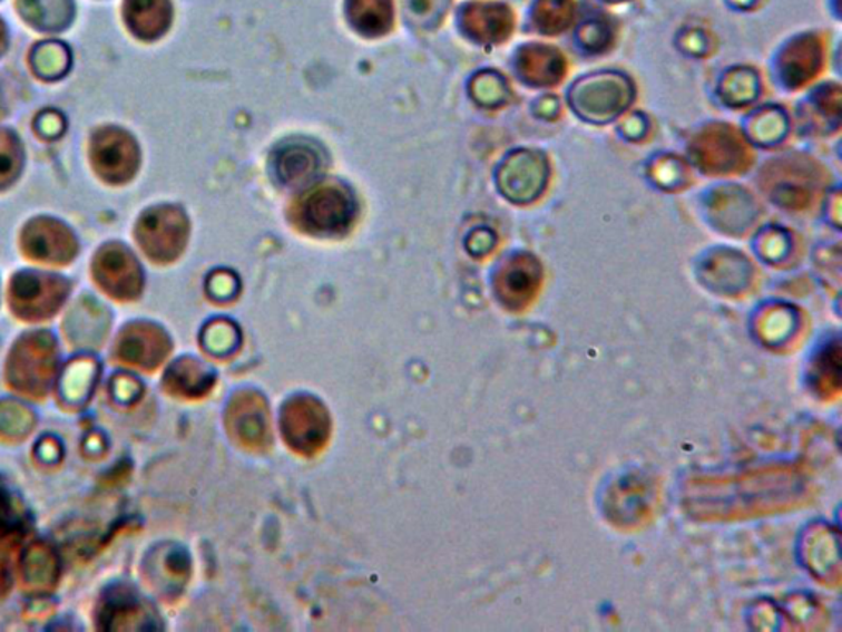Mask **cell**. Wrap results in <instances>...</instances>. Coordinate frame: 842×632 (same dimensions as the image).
Wrapping results in <instances>:
<instances>
[{
  "mask_svg": "<svg viewBox=\"0 0 842 632\" xmlns=\"http://www.w3.org/2000/svg\"><path fill=\"white\" fill-rule=\"evenodd\" d=\"M696 165L707 174H741L752 154L744 137L730 126H711L692 145Z\"/></svg>",
  "mask_w": 842,
  "mask_h": 632,
  "instance_id": "obj_1",
  "label": "cell"
},
{
  "mask_svg": "<svg viewBox=\"0 0 842 632\" xmlns=\"http://www.w3.org/2000/svg\"><path fill=\"white\" fill-rule=\"evenodd\" d=\"M634 98L630 82L619 75H597L582 79L572 88L571 105L585 119L613 120Z\"/></svg>",
  "mask_w": 842,
  "mask_h": 632,
  "instance_id": "obj_2",
  "label": "cell"
},
{
  "mask_svg": "<svg viewBox=\"0 0 842 632\" xmlns=\"http://www.w3.org/2000/svg\"><path fill=\"white\" fill-rule=\"evenodd\" d=\"M186 217L182 211L161 206L147 211L139 221L137 236L150 257L167 262L182 252L186 241Z\"/></svg>",
  "mask_w": 842,
  "mask_h": 632,
  "instance_id": "obj_3",
  "label": "cell"
},
{
  "mask_svg": "<svg viewBox=\"0 0 842 632\" xmlns=\"http://www.w3.org/2000/svg\"><path fill=\"white\" fill-rule=\"evenodd\" d=\"M354 211V202L346 189L336 185H324L303 202L300 216L302 223L313 233L334 234L347 230Z\"/></svg>",
  "mask_w": 842,
  "mask_h": 632,
  "instance_id": "obj_4",
  "label": "cell"
},
{
  "mask_svg": "<svg viewBox=\"0 0 842 632\" xmlns=\"http://www.w3.org/2000/svg\"><path fill=\"white\" fill-rule=\"evenodd\" d=\"M91 155L98 174L110 183L127 182L139 167V148L124 130L106 129L96 134Z\"/></svg>",
  "mask_w": 842,
  "mask_h": 632,
  "instance_id": "obj_5",
  "label": "cell"
},
{
  "mask_svg": "<svg viewBox=\"0 0 842 632\" xmlns=\"http://www.w3.org/2000/svg\"><path fill=\"white\" fill-rule=\"evenodd\" d=\"M68 295V283L53 275L26 272L12 282V307L26 318H47Z\"/></svg>",
  "mask_w": 842,
  "mask_h": 632,
  "instance_id": "obj_6",
  "label": "cell"
},
{
  "mask_svg": "<svg viewBox=\"0 0 842 632\" xmlns=\"http://www.w3.org/2000/svg\"><path fill=\"white\" fill-rule=\"evenodd\" d=\"M547 179V164L540 155L517 152L500 168L499 185L512 202L526 203L537 198Z\"/></svg>",
  "mask_w": 842,
  "mask_h": 632,
  "instance_id": "obj_7",
  "label": "cell"
},
{
  "mask_svg": "<svg viewBox=\"0 0 842 632\" xmlns=\"http://www.w3.org/2000/svg\"><path fill=\"white\" fill-rule=\"evenodd\" d=\"M12 378L26 390L43 389L50 381L55 364L53 341L45 333L30 334L12 358Z\"/></svg>",
  "mask_w": 842,
  "mask_h": 632,
  "instance_id": "obj_8",
  "label": "cell"
},
{
  "mask_svg": "<svg viewBox=\"0 0 842 632\" xmlns=\"http://www.w3.org/2000/svg\"><path fill=\"white\" fill-rule=\"evenodd\" d=\"M96 275L107 292L120 299H133L140 292L141 274L139 264L126 247L110 244L96 259Z\"/></svg>",
  "mask_w": 842,
  "mask_h": 632,
  "instance_id": "obj_9",
  "label": "cell"
},
{
  "mask_svg": "<svg viewBox=\"0 0 842 632\" xmlns=\"http://www.w3.org/2000/svg\"><path fill=\"white\" fill-rule=\"evenodd\" d=\"M23 247L32 257L47 262H68L76 254L71 231L58 221L41 217L23 231Z\"/></svg>",
  "mask_w": 842,
  "mask_h": 632,
  "instance_id": "obj_10",
  "label": "cell"
},
{
  "mask_svg": "<svg viewBox=\"0 0 842 632\" xmlns=\"http://www.w3.org/2000/svg\"><path fill=\"white\" fill-rule=\"evenodd\" d=\"M324 412L321 407H313L312 402L306 399L298 400L288 407L285 414V420L282 427H285L286 437L292 441L293 447L298 450L312 451L313 448L323 444L324 435Z\"/></svg>",
  "mask_w": 842,
  "mask_h": 632,
  "instance_id": "obj_11",
  "label": "cell"
},
{
  "mask_svg": "<svg viewBox=\"0 0 842 632\" xmlns=\"http://www.w3.org/2000/svg\"><path fill=\"white\" fill-rule=\"evenodd\" d=\"M821 57H823V48H821L820 38L814 36L796 38L780 58L782 78L792 88L805 85L820 70Z\"/></svg>",
  "mask_w": 842,
  "mask_h": 632,
  "instance_id": "obj_12",
  "label": "cell"
},
{
  "mask_svg": "<svg viewBox=\"0 0 842 632\" xmlns=\"http://www.w3.org/2000/svg\"><path fill=\"white\" fill-rule=\"evenodd\" d=\"M466 32L478 41H503L512 32V12L502 3H472L462 16Z\"/></svg>",
  "mask_w": 842,
  "mask_h": 632,
  "instance_id": "obj_13",
  "label": "cell"
},
{
  "mask_svg": "<svg viewBox=\"0 0 842 632\" xmlns=\"http://www.w3.org/2000/svg\"><path fill=\"white\" fill-rule=\"evenodd\" d=\"M540 265L530 255H517L499 275V295L506 305H526L540 283Z\"/></svg>",
  "mask_w": 842,
  "mask_h": 632,
  "instance_id": "obj_14",
  "label": "cell"
},
{
  "mask_svg": "<svg viewBox=\"0 0 842 632\" xmlns=\"http://www.w3.org/2000/svg\"><path fill=\"white\" fill-rule=\"evenodd\" d=\"M519 71L533 85H555L566 71L565 58L557 48L547 45H530L519 55Z\"/></svg>",
  "mask_w": 842,
  "mask_h": 632,
  "instance_id": "obj_15",
  "label": "cell"
},
{
  "mask_svg": "<svg viewBox=\"0 0 842 632\" xmlns=\"http://www.w3.org/2000/svg\"><path fill=\"white\" fill-rule=\"evenodd\" d=\"M275 174L288 186H302L312 182L320 171V157L306 145H286L275 155Z\"/></svg>",
  "mask_w": 842,
  "mask_h": 632,
  "instance_id": "obj_16",
  "label": "cell"
},
{
  "mask_svg": "<svg viewBox=\"0 0 842 632\" xmlns=\"http://www.w3.org/2000/svg\"><path fill=\"white\" fill-rule=\"evenodd\" d=\"M168 0H127L126 19L130 30L144 40H155L170 26Z\"/></svg>",
  "mask_w": 842,
  "mask_h": 632,
  "instance_id": "obj_17",
  "label": "cell"
},
{
  "mask_svg": "<svg viewBox=\"0 0 842 632\" xmlns=\"http://www.w3.org/2000/svg\"><path fill=\"white\" fill-rule=\"evenodd\" d=\"M167 341L164 334L154 327L139 324V327L129 328L120 341V354L130 362H139L144 366H154L164 358L167 350Z\"/></svg>",
  "mask_w": 842,
  "mask_h": 632,
  "instance_id": "obj_18",
  "label": "cell"
},
{
  "mask_svg": "<svg viewBox=\"0 0 842 632\" xmlns=\"http://www.w3.org/2000/svg\"><path fill=\"white\" fill-rule=\"evenodd\" d=\"M352 26L365 36H381L392 23L390 0H350Z\"/></svg>",
  "mask_w": 842,
  "mask_h": 632,
  "instance_id": "obj_19",
  "label": "cell"
},
{
  "mask_svg": "<svg viewBox=\"0 0 842 632\" xmlns=\"http://www.w3.org/2000/svg\"><path fill=\"white\" fill-rule=\"evenodd\" d=\"M26 20L37 29L60 30L71 19V0H20Z\"/></svg>",
  "mask_w": 842,
  "mask_h": 632,
  "instance_id": "obj_20",
  "label": "cell"
},
{
  "mask_svg": "<svg viewBox=\"0 0 842 632\" xmlns=\"http://www.w3.org/2000/svg\"><path fill=\"white\" fill-rule=\"evenodd\" d=\"M575 16L572 0H538L533 22L545 33H558L571 23Z\"/></svg>",
  "mask_w": 842,
  "mask_h": 632,
  "instance_id": "obj_21",
  "label": "cell"
},
{
  "mask_svg": "<svg viewBox=\"0 0 842 632\" xmlns=\"http://www.w3.org/2000/svg\"><path fill=\"white\" fill-rule=\"evenodd\" d=\"M32 67L45 79H57L70 68L68 48L55 41L38 45L32 55Z\"/></svg>",
  "mask_w": 842,
  "mask_h": 632,
  "instance_id": "obj_22",
  "label": "cell"
},
{
  "mask_svg": "<svg viewBox=\"0 0 842 632\" xmlns=\"http://www.w3.org/2000/svg\"><path fill=\"white\" fill-rule=\"evenodd\" d=\"M22 147L16 136L0 130V188L9 186L22 168Z\"/></svg>",
  "mask_w": 842,
  "mask_h": 632,
  "instance_id": "obj_23",
  "label": "cell"
},
{
  "mask_svg": "<svg viewBox=\"0 0 842 632\" xmlns=\"http://www.w3.org/2000/svg\"><path fill=\"white\" fill-rule=\"evenodd\" d=\"M26 576L37 585H51L55 582V557L41 545H36L26 557Z\"/></svg>",
  "mask_w": 842,
  "mask_h": 632,
  "instance_id": "obj_24",
  "label": "cell"
},
{
  "mask_svg": "<svg viewBox=\"0 0 842 632\" xmlns=\"http://www.w3.org/2000/svg\"><path fill=\"white\" fill-rule=\"evenodd\" d=\"M736 91L738 93L734 105H744V103L752 101L755 98V95H757V78H755L754 72L734 70L726 76L723 82L724 99L730 103Z\"/></svg>",
  "mask_w": 842,
  "mask_h": 632,
  "instance_id": "obj_25",
  "label": "cell"
},
{
  "mask_svg": "<svg viewBox=\"0 0 842 632\" xmlns=\"http://www.w3.org/2000/svg\"><path fill=\"white\" fill-rule=\"evenodd\" d=\"M95 362L78 361L76 364H71L68 368V372H65V397H68V399L70 397L78 399V386L81 399L82 397H88L89 389H91V386H95Z\"/></svg>",
  "mask_w": 842,
  "mask_h": 632,
  "instance_id": "obj_26",
  "label": "cell"
},
{
  "mask_svg": "<svg viewBox=\"0 0 842 632\" xmlns=\"http://www.w3.org/2000/svg\"><path fill=\"white\" fill-rule=\"evenodd\" d=\"M27 514L16 500L9 489L0 486V532L2 534H16V532L26 531Z\"/></svg>",
  "mask_w": 842,
  "mask_h": 632,
  "instance_id": "obj_27",
  "label": "cell"
},
{
  "mask_svg": "<svg viewBox=\"0 0 842 632\" xmlns=\"http://www.w3.org/2000/svg\"><path fill=\"white\" fill-rule=\"evenodd\" d=\"M506 95L507 89L502 78L492 75V72H484V75L478 76L474 82H472V96L481 105L497 106L503 101Z\"/></svg>",
  "mask_w": 842,
  "mask_h": 632,
  "instance_id": "obj_28",
  "label": "cell"
},
{
  "mask_svg": "<svg viewBox=\"0 0 842 632\" xmlns=\"http://www.w3.org/2000/svg\"><path fill=\"white\" fill-rule=\"evenodd\" d=\"M448 2L450 0H405L407 12L412 17L413 22L428 29L440 22Z\"/></svg>",
  "mask_w": 842,
  "mask_h": 632,
  "instance_id": "obj_29",
  "label": "cell"
},
{
  "mask_svg": "<svg viewBox=\"0 0 842 632\" xmlns=\"http://www.w3.org/2000/svg\"><path fill=\"white\" fill-rule=\"evenodd\" d=\"M170 382H174L183 392L195 393L196 390L198 392L205 390L206 382L210 381L206 378V371H203V368H199V366H185V362H182V364H176L172 369Z\"/></svg>",
  "mask_w": 842,
  "mask_h": 632,
  "instance_id": "obj_30",
  "label": "cell"
},
{
  "mask_svg": "<svg viewBox=\"0 0 842 632\" xmlns=\"http://www.w3.org/2000/svg\"><path fill=\"white\" fill-rule=\"evenodd\" d=\"M578 36L581 43L591 51L604 50L610 41L609 29H607L606 23L599 22V20L586 22Z\"/></svg>",
  "mask_w": 842,
  "mask_h": 632,
  "instance_id": "obj_31",
  "label": "cell"
},
{
  "mask_svg": "<svg viewBox=\"0 0 842 632\" xmlns=\"http://www.w3.org/2000/svg\"><path fill=\"white\" fill-rule=\"evenodd\" d=\"M36 126L38 134L48 137V139H53V137H58L63 133V116H61L60 113H57V110H45L43 114L38 116Z\"/></svg>",
  "mask_w": 842,
  "mask_h": 632,
  "instance_id": "obj_32",
  "label": "cell"
},
{
  "mask_svg": "<svg viewBox=\"0 0 842 632\" xmlns=\"http://www.w3.org/2000/svg\"><path fill=\"white\" fill-rule=\"evenodd\" d=\"M3 48H6V30H3L2 22H0V55H2Z\"/></svg>",
  "mask_w": 842,
  "mask_h": 632,
  "instance_id": "obj_33",
  "label": "cell"
},
{
  "mask_svg": "<svg viewBox=\"0 0 842 632\" xmlns=\"http://www.w3.org/2000/svg\"><path fill=\"white\" fill-rule=\"evenodd\" d=\"M6 582H7L6 570H3V566L0 565V592H2V586H3V583Z\"/></svg>",
  "mask_w": 842,
  "mask_h": 632,
  "instance_id": "obj_34",
  "label": "cell"
},
{
  "mask_svg": "<svg viewBox=\"0 0 842 632\" xmlns=\"http://www.w3.org/2000/svg\"><path fill=\"white\" fill-rule=\"evenodd\" d=\"M0 106H2V96H0Z\"/></svg>",
  "mask_w": 842,
  "mask_h": 632,
  "instance_id": "obj_35",
  "label": "cell"
},
{
  "mask_svg": "<svg viewBox=\"0 0 842 632\" xmlns=\"http://www.w3.org/2000/svg\"><path fill=\"white\" fill-rule=\"evenodd\" d=\"M610 2H617V0H610Z\"/></svg>",
  "mask_w": 842,
  "mask_h": 632,
  "instance_id": "obj_36",
  "label": "cell"
}]
</instances>
